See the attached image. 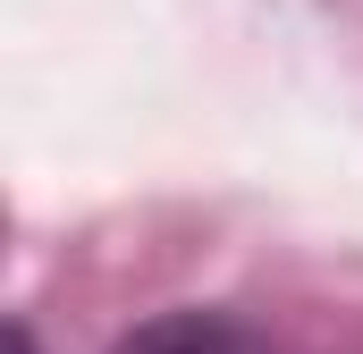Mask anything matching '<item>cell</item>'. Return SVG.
Instances as JSON below:
<instances>
[{
    "instance_id": "1",
    "label": "cell",
    "mask_w": 363,
    "mask_h": 354,
    "mask_svg": "<svg viewBox=\"0 0 363 354\" xmlns=\"http://www.w3.org/2000/svg\"><path fill=\"white\" fill-rule=\"evenodd\" d=\"M110 354H271V338L245 329L237 312H161L135 338H118Z\"/></svg>"
}]
</instances>
